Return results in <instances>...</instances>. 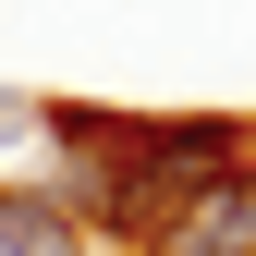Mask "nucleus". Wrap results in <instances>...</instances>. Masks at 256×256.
<instances>
[{"mask_svg":"<svg viewBox=\"0 0 256 256\" xmlns=\"http://www.w3.org/2000/svg\"><path fill=\"white\" fill-rule=\"evenodd\" d=\"M0 256H98V244H86L37 183H0Z\"/></svg>","mask_w":256,"mask_h":256,"instance_id":"obj_2","label":"nucleus"},{"mask_svg":"<svg viewBox=\"0 0 256 256\" xmlns=\"http://www.w3.org/2000/svg\"><path fill=\"white\" fill-rule=\"evenodd\" d=\"M0 146H37V98L24 86H0Z\"/></svg>","mask_w":256,"mask_h":256,"instance_id":"obj_3","label":"nucleus"},{"mask_svg":"<svg viewBox=\"0 0 256 256\" xmlns=\"http://www.w3.org/2000/svg\"><path fill=\"white\" fill-rule=\"evenodd\" d=\"M134 256H256V146H244L220 183H196V196L158 220Z\"/></svg>","mask_w":256,"mask_h":256,"instance_id":"obj_1","label":"nucleus"}]
</instances>
